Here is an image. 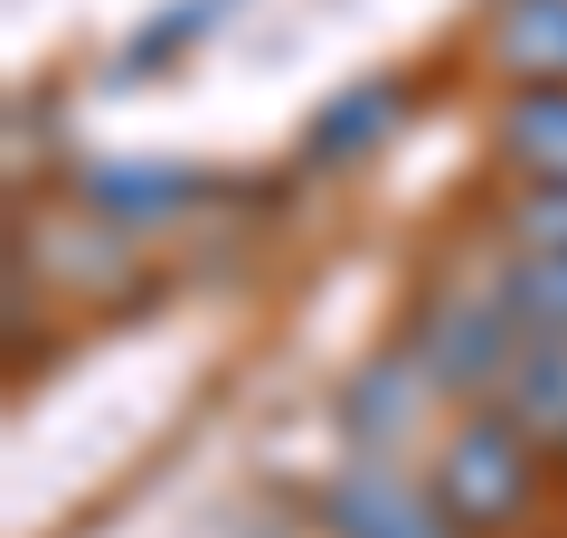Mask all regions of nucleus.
<instances>
[{
	"label": "nucleus",
	"instance_id": "nucleus-1",
	"mask_svg": "<svg viewBox=\"0 0 567 538\" xmlns=\"http://www.w3.org/2000/svg\"><path fill=\"white\" fill-rule=\"evenodd\" d=\"M425 482H435V500L454 510V529H464V538H511L529 510H539L548 444L529 435L520 416H502V406H464Z\"/></svg>",
	"mask_w": 567,
	"mask_h": 538
},
{
	"label": "nucleus",
	"instance_id": "nucleus-2",
	"mask_svg": "<svg viewBox=\"0 0 567 538\" xmlns=\"http://www.w3.org/2000/svg\"><path fill=\"white\" fill-rule=\"evenodd\" d=\"M520 340H529L520 302L492 283V293H425L406 350H416V369H425L435 397L492 406V397H502V379H511V359H520Z\"/></svg>",
	"mask_w": 567,
	"mask_h": 538
},
{
	"label": "nucleus",
	"instance_id": "nucleus-3",
	"mask_svg": "<svg viewBox=\"0 0 567 538\" xmlns=\"http://www.w3.org/2000/svg\"><path fill=\"white\" fill-rule=\"evenodd\" d=\"M322 529L331 538H464L454 510L435 500V482L398 473L388 454H350L322 482Z\"/></svg>",
	"mask_w": 567,
	"mask_h": 538
},
{
	"label": "nucleus",
	"instance_id": "nucleus-4",
	"mask_svg": "<svg viewBox=\"0 0 567 538\" xmlns=\"http://www.w3.org/2000/svg\"><path fill=\"white\" fill-rule=\"evenodd\" d=\"M492 161L511 179L567 189V85H511L502 114H492Z\"/></svg>",
	"mask_w": 567,
	"mask_h": 538
},
{
	"label": "nucleus",
	"instance_id": "nucleus-5",
	"mask_svg": "<svg viewBox=\"0 0 567 538\" xmlns=\"http://www.w3.org/2000/svg\"><path fill=\"white\" fill-rule=\"evenodd\" d=\"M85 208H95L104 227H162L171 208H189L208 189L199 170H171V161H85L76 170Z\"/></svg>",
	"mask_w": 567,
	"mask_h": 538
},
{
	"label": "nucleus",
	"instance_id": "nucleus-6",
	"mask_svg": "<svg viewBox=\"0 0 567 538\" xmlns=\"http://www.w3.org/2000/svg\"><path fill=\"white\" fill-rule=\"evenodd\" d=\"M416 406H425L416 350H406V359H369L360 379L341 387V435L360 444V454H398V444L416 435Z\"/></svg>",
	"mask_w": 567,
	"mask_h": 538
},
{
	"label": "nucleus",
	"instance_id": "nucleus-7",
	"mask_svg": "<svg viewBox=\"0 0 567 538\" xmlns=\"http://www.w3.org/2000/svg\"><path fill=\"white\" fill-rule=\"evenodd\" d=\"M483 58L502 85H567V0H502Z\"/></svg>",
	"mask_w": 567,
	"mask_h": 538
},
{
	"label": "nucleus",
	"instance_id": "nucleus-8",
	"mask_svg": "<svg viewBox=\"0 0 567 538\" xmlns=\"http://www.w3.org/2000/svg\"><path fill=\"white\" fill-rule=\"evenodd\" d=\"M398 104H406V85H398V76H360L350 95H331L322 114L303 123V170H341V161L379 152L388 123H398Z\"/></svg>",
	"mask_w": 567,
	"mask_h": 538
},
{
	"label": "nucleus",
	"instance_id": "nucleus-9",
	"mask_svg": "<svg viewBox=\"0 0 567 538\" xmlns=\"http://www.w3.org/2000/svg\"><path fill=\"white\" fill-rule=\"evenodd\" d=\"M492 406H502V416H520L548 454H567V331H529Z\"/></svg>",
	"mask_w": 567,
	"mask_h": 538
},
{
	"label": "nucleus",
	"instance_id": "nucleus-10",
	"mask_svg": "<svg viewBox=\"0 0 567 538\" xmlns=\"http://www.w3.org/2000/svg\"><path fill=\"white\" fill-rule=\"evenodd\" d=\"M502 293L520 302L529 331H567V246H558V256H511Z\"/></svg>",
	"mask_w": 567,
	"mask_h": 538
},
{
	"label": "nucleus",
	"instance_id": "nucleus-11",
	"mask_svg": "<svg viewBox=\"0 0 567 538\" xmlns=\"http://www.w3.org/2000/svg\"><path fill=\"white\" fill-rule=\"evenodd\" d=\"M502 237L520 246V256H558L567 246V189H539V179H520L502 208Z\"/></svg>",
	"mask_w": 567,
	"mask_h": 538
},
{
	"label": "nucleus",
	"instance_id": "nucleus-12",
	"mask_svg": "<svg viewBox=\"0 0 567 538\" xmlns=\"http://www.w3.org/2000/svg\"><path fill=\"white\" fill-rule=\"evenodd\" d=\"M558 463H567V454H558Z\"/></svg>",
	"mask_w": 567,
	"mask_h": 538
},
{
	"label": "nucleus",
	"instance_id": "nucleus-13",
	"mask_svg": "<svg viewBox=\"0 0 567 538\" xmlns=\"http://www.w3.org/2000/svg\"><path fill=\"white\" fill-rule=\"evenodd\" d=\"M322 538H331V529H322Z\"/></svg>",
	"mask_w": 567,
	"mask_h": 538
}]
</instances>
